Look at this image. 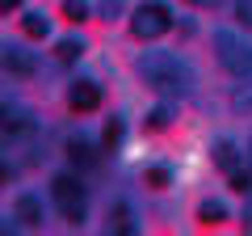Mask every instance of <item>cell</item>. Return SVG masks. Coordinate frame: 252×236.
<instances>
[{
	"label": "cell",
	"mask_w": 252,
	"mask_h": 236,
	"mask_svg": "<svg viewBox=\"0 0 252 236\" xmlns=\"http://www.w3.org/2000/svg\"><path fill=\"white\" fill-rule=\"evenodd\" d=\"M130 30H135L139 38H160L172 30V17H168V4H160V0H147V4H139L135 13H130Z\"/></svg>",
	"instance_id": "277c9868"
},
{
	"label": "cell",
	"mask_w": 252,
	"mask_h": 236,
	"mask_svg": "<svg viewBox=\"0 0 252 236\" xmlns=\"http://www.w3.org/2000/svg\"><path fill=\"white\" fill-rule=\"evenodd\" d=\"M215 55L219 64L227 68L231 76H252V42H244L240 34H231V30H219L215 34Z\"/></svg>",
	"instance_id": "7a4b0ae2"
},
{
	"label": "cell",
	"mask_w": 252,
	"mask_h": 236,
	"mask_svg": "<svg viewBox=\"0 0 252 236\" xmlns=\"http://www.w3.org/2000/svg\"><path fill=\"white\" fill-rule=\"evenodd\" d=\"M198 219H202V224H223V219H227V207H223L219 198H206V202L198 207Z\"/></svg>",
	"instance_id": "30bf717a"
},
{
	"label": "cell",
	"mask_w": 252,
	"mask_h": 236,
	"mask_svg": "<svg viewBox=\"0 0 252 236\" xmlns=\"http://www.w3.org/2000/svg\"><path fill=\"white\" fill-rule=\"evenodd\" d=\"M215 164H223L227 173H231L235 164H240V152H235V144H231V139H219V144H215Z\"/></svg>",
	"instance_id": "9c48e42d"
},
{
	"label": "cell",
	"mask_w": 252,
	"mask_h": 236,
	"mask_svg": "<svg viewBox=\"0 0 252 236\" xmlns=\"http://www.w3.org/2000/svg\"><path fill=\"white\" fill-rule=\"evenodd\" d=\"M231 190L235 194H252V169H240V164H235L231 169Z\"/></svg>",
	"instance_id": "4fadbf2b"
},
{
	"label": "cell",
	"mask_w": 252,
	"mask_h": 236,
	"mask_svg": "<svg viewBox=\"0 0 252 236\" xmlns=\"http://www.w3.org/2000/svg\"><path fill=\"white\" fill-rule=\"evenodd\" d=\"M67 106L80 110V114H89V110H97V106H101V89H97L93 80H76L72 89H67Z\"/></svg>",
	"instance_id": "5b68a950"
},
{
	"label": "cell",
	"mask_w": 252,
	"mask_h": 236,
	"mask_svg": "<svg viewBox=\"0 0 252 236\" xmlns=\"http://www.w3.org/2000/svg\"><path fill=\"white\" fill-rule=\"evenodd\" d=\"M231 106L240 110V114H252V84H244V89L231 93Z\"/></svg>",
	"instance_id": "e0dca14e"
},
{
	"label": "cell",
	"mask_w": 252,
	"mask_h": 236,
	"mask_svg": "<svg viewBox=\"0 0 252 236\" xmlns=\"http://www.w3.org/2000/svg\"><path fill=\"white\" fill-rule=\"evenodd\" d=\"M248 152H252V139H248Z\"/></svg>",
	"instance_id": "cb8c5ba5"
},
{
	"label": "cell",
	"mask_w": 252,
	"mask_h": 236,
	"mask_svg": "<svg viewBox=\"0 0 252 236\" xmlns=\"http://www.w3.org/2000/svg\"><path fill=\"white\" fill-rule=\"evenodd\" d=\"M63 17L67 21H84L89 17V4H84V0H63Z\"/></svg>",
	"instance_id": "ac0fdd59"
},
{
	"label": "cell",
	"mask_w": 252,
	"mask_h": 236,
	"mask_svg": "<svg viewBox=\"0 0 252 236\" xmlns=\"http://www.w3.org/2000/svg\"><path fill=\"white\" fill-rule=\"evenodd\" d=\"M51 198H55V207L63 211L67 224H80V219H84V186L76 182V177L59 173V177L51 182Z\"/></svg>",
	"instance_id": "3957f363"
},
{
	"label": "cell",
	"mask_w": 252,
	"mask_h": 236,
	"mask_svg": "<svg viewBox=\"0 0 252 236\" xmlns=\"http://www.w3.org/2000/svg\"><path fill=\"white\" fill-rule=\"evenodd\" d=\"M17 4H21V0H0V9H4V13H9V9H17Z\"/></svg>",
	"instance_id": "603a6c76"
},
{
	"label": "cell",
	"mask_w": 252,
	"mask_h": 236,
	"mask_svg": "<svg viewBox=\"0 0 252 236\" xmlns=\"http://www.w3.org/2000/svg\"><path fill=\"white\" fill-rule=\"evenodd\" d=\"M4 68L17 76H34V59L26 51H17V46H4Z\"/></svg>",
	"instance_id": "52a82bcc"
},
{
	"label": "cell",
	"mask_w": 252,
	"mask_h": 236,
	"mask_svg": "<svg viewBox=\"0 0 252 236\" xmlns=\"http://www.w3.org/2000/svg\"><path fill=\"white\" fill-rule=\"evenodd\" d=\"M67 156H72L76 164H97V152H93V144L84 135H76L72 144H67Z\"/></svg>",
	"instance_id": "ba28073f"
},
{
	"label": "cell",
	"mask_w": 252,
	"mask_h": 236,
	"mask_svg": "<svg viewBox=\"0 0 252 236\" xmlns=\"http://www.w3.org/2000/svg\"><path fill=\"white\" fill-rule=\"evenodd\" d=\"M101 139H105V148H118V144H122V118H109L105 131H101Z\"/></svg>",
	"instance_id": "9a60e30c"
},
{
	"label": "cell",
	"mask_w": 252,
	"mask_h": 236,
	"mask_svg": "<svg viewBox=\"0 0 252 236\" xmlns=\"http://www.w3.org/2000/svg\"><path fill=\"white\" fill-rule=\"evenodd\" d=\"M185 4H198V9H215V4H223V0H185Z\"/></svg>",
	"instance_id": "44dd1931"
},
{
	"label": "cell",
	"mask_w": 252,
	"mask_h": 236,
	"mask_svg": "<svg viewBox=\"0 0 252 236\" xmlns=\"http://www.w3.org/2000/svg\"><path fill=\"white\" fill-rule=\"evenodd\" d=\"M114 232H135V224H130V207H126V202L114 207Z\"/></svg>",
	"instance_id": "2e32d148"
},
{
	"label": "cell",
	"mask_w": 252,
	"mask_h": 236,
	"mask_svg": "<svg viewBox=\"0 0 252 236\" xmlns=\"http://www.w3.org/2000/svg\"><path fill=\"white\" fill-rule=\"evenodd\" d=\"M139 76H143V84H152L164 97H181L189 89V68L168 51H143L139 55Z\"/></svg>",
	"instance_id": "6da1fadb"
},
{
	"label": "cell",
	"mask_w": 252,
	"mask_h": 236,
	"mask_svg": "<svg viewBox=\"0 0 252 236\" xmlns=\"http://www.w3.org/2000/svg\"><path fill=\"white\" fill-rule=\"evenodd\" d=\"M147 182H152V186H156V190H164V186H168V182H172V173H168V169H164V164H152V169H147Z\"/></svg>",
	"instance_id": "d6986e66"
},
{
	"label": "cell",
	"mask_w": 252,
	"mask_h": 236,
	"mask_svg": "<svg viewBox=\"0 0 252 236\" xmlns=\"http://www.w3.org/2000/svg\"><path fill=\"white\" fill-rule=\"evenodd\" d=\"M235 17H240L244 26L252 30V0H235Z\"/></svg>",
	"instance_id": "ffe728a7"
},
{
	"label": "cell",
	"mask_w": 252,
	"mask_h": 236,
	"mask_svg": "<svg viewBox=\"0 0 252 236\" xmlns=\"http://www.w3.org/2000/svg\"><path fill=\"white\" fill-rule=\"evenodd\" d=\"M168 122H172V106H156L152 114H147V127H152V131H164Z\"/></svg>",
	"instance_id": "5bb4252c"
},
{
	"label": "cell",
	"mask_w": 252,
	"mask_h": 236,
	"mask_svg": "<svg viewBox=\"0 0 252 236\" xmlns=\"http://www.w3.org/2000/svg\"><path fill=\"white\" fill-rule=\"evenodd\" d=\"M13 219H17L21 228H38L42 224V202H38L34 194H21L17 207H13Z\"/></svg>",
	"instance_id": "8992f818"
},
{
	"label": "cell",
	"mask_w": 252,
	"mask_h": 236,
	"mask_svg": "<svg viewBox=\"0 0 252 236\" xmlns=\"http://www.w3.org/2000/svg\"><path fill=\"white\" fill-rule=\"evenodd\" d=\"M80 51H84V42H80V38H63V42L55 46V55H59L63 64H72V59H80Z\"/></svg>",
	"instance_id": "7c38bea8"
},
{
	"label": "cell",
	"mask_w": 252,
	"mask_h": 236,
	"mask_svg": "<svg viewBox=\"0 0 252 236\" xmlns=\"http://www.w3.org/2000/svg\"><path fill=\"white\" fill-rule=\"evenodd\" d=\"M101 9H105V17H109V13H118V9H122V0H105Z\"/></svg>",
	"instance_id": "7402d4cb"
},
{
	"label": "cell",
	"mask_w": 252,
	"mask_h": 236,
	"mask_svg": "<svg viewBox=\"0 0 252 236\" xmlns=\"http://www.w3.org/2000/svg\"><path fill=\"white\" fill-rule=\"evenodd\" d=\"M21 26H26L30 38H46V34H51V21H46L42 13H26V21H21Z\"/></svg>",
	"instance_id": "8fae6325"
}]
</instances>
